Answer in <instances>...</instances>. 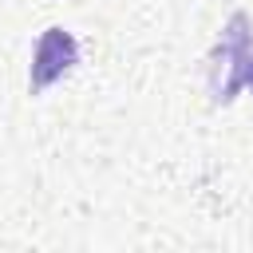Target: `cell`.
<instances>
[{
  "mask_svg": "<svg viewBox=\"0 0 253 253\" xmlns=\"http://www.w3.org/2000/svg\"><path fill=\"white\" fill-rule=\"evenodd\" d=\"M79 63V43L71 32L63 28H47L40 40H36V51H32V67H28V87L32 95L47 91L55 79H63L71 67Z\"/></svg>",
  "mask_w": 253,
  "mask_h": 253,
  "instance_id": "7a4b0ae2",
  "label": "cell"
},
{
  "mask_svg": "<svg viewBox=\"0 0 253 253\" xmlns=\"http://www.w3.org/2000/svg\"><path fill=\"white\" fill-rule=\"evenodd\" d=\"M245 87H253V59H249V71H245Z\"/></svg>",
  "mask_w": 253,
  "mask_h": 253,
  "instance_id": "3957f363",
  "label": "cell"
},
{
  "mask_svg": "<svg viewBox=\"0 0 253 253\" xmlns=\"http://www.w3.org/2000/svg\"><path fill=\"white\" fill-rule=\"evenodd\" d=\"M249 59H253L249 16H245V12H233L229 24H225V32H221L217 59H213V67H210V87H213V99H217V103H229V99L237 95V87H245Z\"/></svg>",
  "mask_w": 253,
  "mask_h": 253,
  "instance_id": "6da1fadb",
  "label": "cell"
}]
</instances>
